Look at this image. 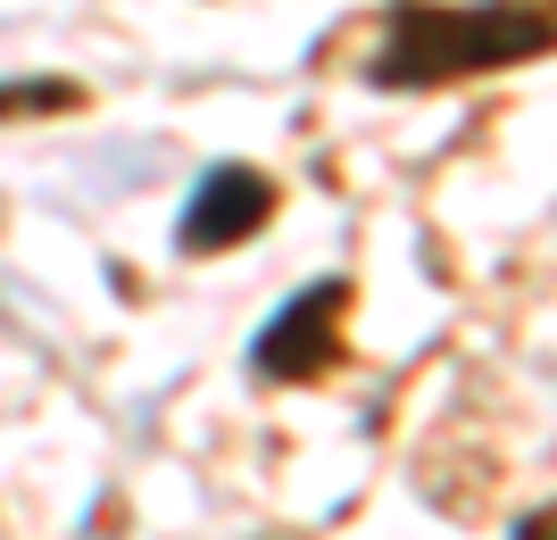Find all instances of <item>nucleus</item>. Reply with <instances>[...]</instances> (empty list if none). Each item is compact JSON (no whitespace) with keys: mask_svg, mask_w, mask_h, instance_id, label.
Wrapping results in <instances>:
<instances>
[{"mask_svg":"<svg viewBox=\"0 0 557 540\" xmlns=\"http://www.w3.org/2000/svg\"><path fill=\"white\" fill-rule=\"evenodd\" d=\"M549 59V0H392L383 50L367 59V84L383 92H442L466 75H508Z\"/></svg>","mask_w":557,"mask_h":540,"instance_id":"f257e3e1","label":"nucleus"},{"mask_svg":"<svg viewBox=\"0 0 557 540\" xmlns=\"http://www.w3.org/2000/svg\"><path fill=\"white\" fill-rule=\"evenodd\" d=\"M349 275H317V282H300L292 300L258 325V341H250V375L258 382H317V375H333L342 366V325H349Z\"/></svg>","mask_w":557,"mask_h":540,"instance_id":"f03ea898","label":"nucleus"},{"mask_svg":"<svg viewBox=\"0 0 557 540\" xmlns=\"http://www.w3.org/2000/svg\"><path fill=\"white\" fill-rule=\"evenodd\" d=\"M275 209H283L275 175H258V166H242V159H216L209 175L191 184L184 216H175V259H225V250L267 234Z\"/></svg>","mask_w":557,"mask_h":540,"instance_id":"7ed1b4c3","label":"nucleus"},{"mask_svg":"<svg viewBox=\"0 0 557 540\" xmlns=\"http://www.w3.org/2000/svg\"><path fill=\"white\" fill-rule=\"evenodd\" d=\"M75 84H59V75H34V84H0V117H59V109H75Z\"/></svg>","mask_w":557,"mask_h":540,"instance_id":"20e7f679","label":"nucleus"},{"mask_svg":"<svg viewBox=\"0 0 557 540\" xmlns=\"http://www.w3.org/2000/svg\"><path fill=\"white\" fill-rule=\"evenodd\" d=\"M516 540H549V516H524V524H516Z\"/></svg>","mask_w":557,"mask_h":540,"instance_id":"39448f33","label":"nucleus"}]
</instances>
